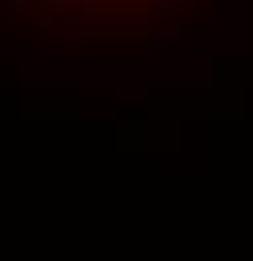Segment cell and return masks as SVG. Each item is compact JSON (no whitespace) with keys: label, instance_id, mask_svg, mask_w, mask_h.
<instances>
[{"label":"cell","instance_id":"obj_1","mask_svg":"<svg viewBox=\"0 0 253 261\" xmlns=\"http://www.w3.org/2000/svg\"><path fill=\"white\" fill-rule=\"evenodd\" d=\"M16 4H20V0H0V8H4V12H8V16H12V12H16Z\"/></svg>","mask_w":253,"mask_h":261}]
</instances>
